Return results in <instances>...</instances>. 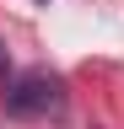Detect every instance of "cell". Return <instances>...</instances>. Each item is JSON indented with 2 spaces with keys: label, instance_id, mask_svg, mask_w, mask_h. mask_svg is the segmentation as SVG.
<instances>
[{
  "label": "cell",
  "instance_id": "obj_2",
  "mask_svg": "<svg viewBox=\"0 0 124 129\" xmlns=\"http://www.w3.org/2000/svg\"><path fill=\"white\" fill-rule=\"evenodd\" d=\"M0 81H6V43H0Z\"/></svg>",
  "mask_w": 124,
  "mask_h": 129
},
{
  "label": "cell",
  "instance_id": "obj_1",
  "mask_svg": "<svg viewBox=\"0 0 124 129\" xmlns=\"http://www.w3.org/2000/svg\"><path fill=\"white\" fill-rule=\"evenodd\" d=\"M65 108V81L54 70H22L6 86V113L11 118H49Z\"/></svg>",
  "mask_w": 124,
  "mask_h": 129
}]
</instances>
